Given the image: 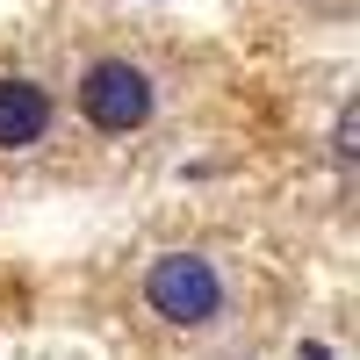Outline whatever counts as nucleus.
I'll list each match as a JSON object with an SVG mask.
<instances>
[{"mask_svg":"<svg viewBox=\"0 0 360 360\" xmlns=\"http://www.w3.org/2000/svg\"><path fill=\"white\" fill-rule=\"evenodd\" d=\"M224 266L209 252H159L144 266V310L173 332H209V324H224Z\"/></svg>","mask_w":360,"mask_h":360,"instance_id":"obj_1","label":"nucleus"},{"mask_svg":"<svg viewBox=\"0 0 360 360\" xmlns=\"http://www.w3.org/2000/svg\"><path fill=\"white\" fill-rule=\"evenodd\" d=\"M79 115H86V130H101V137H137L159 115V86H152L144 65H130V58H94V65L79 72Z\"/></svg>","mask_w":360,"mask_h":360,"instance_id":"obj_2","label":"nucleus"},{"mask_svg":"<svg viewBox=\"0 0 360 360\" xmlns=\"http://www.w3.org/2000/svg\"><path fill=\"white\" fill-rule=\"evenodd\" d=\"M58 123V101L51 86L22 79V72H0V152H37Z\"/></svg>","mask_w":360,"mask_h":360,"instance_id":"obj_3","label":"nucleus"},{"mask_svg":"<svg viewBox=\"0 0 360 360\" xmlns=\"http://www.w3.org/2000/svg\"><path fill=\"white\" fill-rule=\"evenodd\" d=\"M353 137H360V108L346 101V108H339V123H332V159H339V166H353V152H360Z\"/></svg>","mask_w":360,"mask_h":360,"instance_id":"obj_4","label":"nucleus"},{"mask_svg":"<svg viewBox=\"0 0 360 360\" xmlns=\"http://www.w3.org/2000/svg\"><path fill=\"white\" fill-rule=\"evenodd\" d=\"M295 360H332V346H303V353H295Z\"/></svg>","mask_w":360,"mask_h":360,"instance_id":"obj_5","label":"nucleus"}]
</instances>
